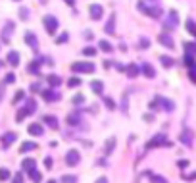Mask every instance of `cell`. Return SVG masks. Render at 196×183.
Listing matches in <instances>:
<instances>
[{"label": "cell", "instance_id": "cell-49", "mask_svg": "<svg viewBox=\"0 0 196 183\" xmlns=\"http://www.w3.org/2000/svg\"><path fill=\"white\" fill-rule=\"evenodd\" d=\"M62 183H75V177H71V176H64V177H62Z\"/></svg>", "mask_w": 196, "mask_h": 183}, {"label": "cell", "instance_id": "cell-45", "mask_svg": "<svg viewBox=\"0 0 196 183\" xmlns=\"http://www.w3.org/2000/svg\"><path fill=\"white\" fill-rule=\"evenodd\" d=\"M184 48H187L190 54H194V52H196V44H192V42H184Z\"/></svg>", "mask_w": 196, "mask_h": 183}, {"label": "cell", "instance_id": "cell-21", "mask_svg": "<svg viewBox=\"0 0 196 183\" xmlns=\"http://www.w3.org/2000/svg\"><path fill=\"white\" fill-rule=\"evenodd\" d=\"M67 123H69V125H79V123H81V112L69 114V116H67Z\"/></svg>", "mask_w": 196, "mask_h": 183}, {"label": "cell", "instance_id": "cell-57", "mask_svg": "<svg viewBox=\"0 0 196 183\" xmlns=\"http://www.w3.org/2000/svg\"><path fill=\"white\" fill-rule=\"evenodd\" d=\"M65 2H67L69 6H73V0H65Z\"/></svg>", "mask_w": 196, "mask_h": 183}, {"label": "cell", "instance_id": "cell-55", "mask_svg": "<svg viewBox=\"0 0 196 183\" xmlns=\"http://www.w3.org/2000/svg\"><path fill=\"white\" fill-rule=\"evenodd\" d=\"M4 85H6L4 81H2V83H0V100H2V96H4Z\"/></svg>", "mask_w": 196, "mask_h": 183}, {"label": "cell", "instance_id": "cell-23", "mask_svg": "<svg viewBox=\"0 0 196 183\" xmlns=\"http://www.w3.org/2000/svg\"><path fill=\"white\" fill-rule=\"evenodd\" d=\"M113 148H115V139H113V137H110L108 143H106V148H104V156H110Z\"/></svg>", "mask_w": 196, "mask_h": 183}, {"label": "cell", "instance_id": "cell-5", "mask_svg": "<svg viewBox=\"0 0 196 183\" xmlns=\"http://www.w3.org/2000/svg\"><path fill=\"white\" fill-rule=\"evenodd\" d=\"M79 160H81L79 151H75V148L67 151V154H65V164H67V166H77V164H79Z\"/></svg>", "mask_w": 196, "mask_h": 183}, {"label": "cell", "instance_id": "cell-43", "mask_svg": "<svg viewBox=\"0 0 196 183\" xmlns=\"http://www.w3.org/2000/svg\"><path fill=\"white\" fill-rule=\"evenodd\" d=\"M14 81H16V75H14V73H8V75L4 77V83H6V85H10V83H14Z\"/></svg>", "mask_w": 196, "mask_h": 183}, {"label": "cell", "instance_id": "cell-41", "mask_svg": "<svg viewBox=\"0 0 196 183\" xmlns=\"http://www.w3.org/2000/svg\"><path fill=\"white\" fill-rule=\"evenodd\" d=\"M104 104H106V106H108L110 110H113V108H115V102H113V100H112L110 96H104Z\"/></svg>", "mask_w": 196, "mask_h": 183}, {"label": "cell", "instance_id": "cell-14", "mask_svg": "<svg viewBox=\"0 0 196 183\" xmlns=\"http://www.w3.org/2000/svg\"><path fill=\"white\" fill-rule=\"evenodd\" d=\"M158 41H160L161 44H164V47H167L169 50H171L173 47H175V44H173V39H171V35H167V33H161V35L158 37Z\"/></svg>", "mask_w": 196, "mask_h": 183}, {"label": "cell", "instance_id": "cell-1", "mask_svg": "<svg viewBox=\"0 0 196 183\" xmlns=\"http://www.w3.org/2000/svg\"><path fill=\"white\" fill-rule=\"evenodd\" d=\"M138 10H141V12L144 14V16H148V17H152V19H160L161 17V8L160 6H152V4H146L144 0H141V2H138Z\"/></svg>", "mask_w": 196, "mask_h": 183}, {"label": "cell", "instance_id": "cell-29", "mask_svg": "<svg viewBox=\"0 0 196 183\" xmlns=\"http://www.w3.org/2000/svg\"><path fill=\"white\" fill-rule=\"evenodd\" d=\"M184 29H187V31L190 33V35H194V37H196V23H194L192 19H187V23H184Z\"/></svg>", "mask_w": 196, "mask_h": 183}, {"label": "cell", "instance_id": "cell-2", "mask_svg": "<svg viewBox=\"0 0 196 183\" xmlns=\"http://www.w3.org/2000/svg\"><path fill=\"white\" fill-rule=\"evenodd\" d=\"M173 143H169V139L164 135V133H160V135H154L152 139H150L146 143V148L150 151V148H158V146H171Z\"/></svg>", "mask_w": 196, "mask_h": 183}, {"label": "cell", "instance_id": "cell-47", "mask_svg": "<svg viewBox=\"0 0 196 183\" xmlns=\"http://www.w3.org/2000/svg\"><path fill=\"white\" fill-rule=\"evenodd\" d=\"M67 39H69V37H67V33H62V37H60V39H56V42H58V44H64V42H67Z\"/></svg>", "mask_w": 196, "mask_h": 183}, {"label": "cell", "instance_id": "cell-50", "mask_svg": "<svg viewBox=\"0 0 196 183\" xmlns=\"http://www.w3.org/2000/svg\"><path fill=\"white\" fill-rule=\"evenodd\" d=\"M44 166L48 168V170L52 168V158H50V156H48V158H44Z\"/></svg>", "mask_w": 196, "mask_h": 183}, {"label": "cell", "instance_id": "cell-28", "mask_svg": "<svg viewBox=\"0 0 196 183\" xmlns=\"http://www.w3.org/2000/svg\"><path fill=\"white\" fill-rule=\"evenodd\" d=\"M21 168L27 170V171L35 170V160H33V158H25V160H23V164H21Z\"/></svg>", "mask_w": 196, "mask_h": 183}, {"label": "cell", "instance_id": "cell-10", "mask_svg": "<svg viewBox=\"0 0 196 183\" xmlns=\"http://www.w3.org/2000/svg\"><path fill=\"white\" fill-rule=\"evenodd\" d=\"M14 21H6L4 23V27H2V41H10V37H12V33H14Z\"/></svg>", "mask_w": 196, "mask_h": 183}, {"label": "cell", "instance_id": "cell-59", "mask_svg": "<svg viewBox=\"0 0 196 183\" xmlns=\"http://www.w3.org/2000/svg\"><path fill=\"white\" fill-rule=\"evenodd\" d=\"M158 2V0H150V4H156Z\"/></svg>", "mask_w": 196, "mask_h": 183}, {"label": "cell", "instance_id": "cell-36", "mask_svg": "<svg viewBox=\"0 0 196 183\" xmlns=\"http://www.w3.org/2000/svg\"><path fill=\"white\" fill-rule=\"evenodd\" d=\"M6 179H10V170L0 168V181H6Z\"/></svg>", "mask_w": 196, "mask_h": 183}, {"label": "cell", "instance_id": "cell-6", "mask_svg": "<svg viewBox=\"0 0 196 183\" xmlns=\"http://www.w3.org/2000/svg\"><path fill=\"white\" fill-rule=\"evenodd\" d=\"M177 23H179V14L175 12V10H171V12L167 14V21L164 23V27L165 29H173V27H177Z\"/></svg>", "mask_w": 196, "mask_h": 183}, {"label": "cell", "instance_id": "cell-33", "mask_svg": "<svg viewBox=\"0 0 196 183\" xmlns=\"http://www.w3.org/2000/svg\"><path fill=\"white\" fill-rule=\"evenodd\" d=\"M25 108H27L29 114H33L35 110H37V102H35L33 98H29V100H27V104H25Z\"/></svg>", "mask_w": 196, "mask_h": 183}, {"label": "cell", "instance_id": "cell-54", "mask_svg": "<svg viewBox=\"0 0 196 183\" xmlns=\"http://www.w3.org/2000/svg\"><path fill=\"white\" fill-rule=\"evenodd\" d=\"M115 67H117V72H125L127 70V66H123V64H115Z\"/></svg>", "mask_w": 196, "mask_h": 183}, {"label": "cell", "instance_id": "cell-39", "mask_svg": "<svg viewBox=\"0 0 196 183\" xmlns=\"http://www.w3.org/2000/svg\"><path fill=\"white\" fill-rule=\"evenodd\" d=\"M19 17H21L23 21H27V17H29V10H27V8H19Z\"/></svg>", "mask_w": 196, "mask_h": 183}, {"label": "cell", "instance_id": "cell-46", "mask_svg": "<svg viewBox=\"0 0 196 183\" xmlns=\"http://www.w3.org/2000/svg\"><path fill=\"white\" fill-rule=\"evenodd\" d=\"M23 98H25V93H23V91H17L16 96H14V102H19V100H23Z\"/></svg>", "mask_w": 196, "mask_h": 183}, {"label": "cell", "instance_id": "cell-32", "mask_svg": "<svg viewBox=\"0 0 196 183\" xmlns=\"http://www.w3.org/2000/svg\"><path fill=\"white\" fill-rule=\"evenodd\" d=\"M25 116H29V112H27V108H21L17 114H16V121H23L25 120Z\"/></svg>", "mask_w": 196, "mask_h": 183}, {"label": "cell", "instance_id": "cell-26", "mask_svg": "<svg viewBox=\"0 0 196 183\" xmlns=\"http://www.w3.org/2000/svg\"><path fill=\"white\" fill-rule=\"evenodd\" d=\"M35 148H37V145L31 143V141H27V143H23L19 146V152H29V151H35Z\"/></svg>", "mask_w": 196, "mask_h": 183}, {"label": "cell", "instance_id": "cell-53", "mask_svg": "<svg viewBox=\"0 0 196 183\" xmlns=\"http://www.w3.org/2000/svg\"><path fill=\"white\" fill-rule=\"evenodd\" d=\"M194 177H196V171H192V174H184V179H187V181H190Z\"/></svg>", "mask_w": 196, "mask_h": 183}, {"label": "cell", "instance_id": "cell-51", "mask_svg": "<svg viewBox=\"0 0 196 183\" xmlns=\"http://www.w3.org/2000/svg\"><path fill=\"white\" fill-rule=\"evenodd\" d=\"M177 166H179V168H187V166H189V160H179Z\"/></svg>", "mask_w": 196, "mask_h": 183}, {"label": "cell", "instance_id": "cell-27", "mask_svg": "<svg viewBox=\"0 0 196 183\" xmlns=\"http://www.w3.org/2000/svg\"><path fill=\"white\" fill-rule=\"evenodd\" d=\"M160 62L164 64L165 67H171V66H175V60H173L171 56H165V54H164V56H160Z\"/></svg>", "mask_w": 196, "mask_h": 183}, {"label": "cell", "instance_id": "cell-8", "mask_svg": "<svg viewBox=\"0 0 196 183\" xmlns=\"http://www.w3.org/2000/svg\"><path fill=\"white\" fill-rule=\"evenodd\" d=\"M179 141H181L183 145H187V146H190V145H192V129H189V127H184V129L181 131V135H179Z\"/></svg>", "mask_w": 196, "mask_h": 183}, {"label": "cell", "instance_id": "cell-38", "mask_svg": "<svg viewBox=\"0 0 196 183\" xmlns=\"http://www.w3.org/2000/svg\"><path fill=\"white\" fill-rule=\"evenodd\" d=\"M189 77H190V81H192V83H196V66L189 67Z\"/></svg>", "mask_w": 196, "mask_h": 183}, {"label": "cell", "instance_id": "cell-13", "mask_svg": "<svg viewBox=\"0 0 196 183\" xmlns=\"http://www.w3.org/2000/svg\"><path fill=\"white\" fill-rule=\"evenodd\" d=\"M125 73L129 75L131 79H135L138 73H141V66H136V64H127V70H125Z\"/></svg>", "mask_w": 196, "mask_h": 183}, {"label": "cell", "instance_id": "cell-22", "mask_svg": "<svg viewBox=\"0 0 196 183\" xmlns=\"http://www.w3.org/2000/svg\"><path fill=\"white\" fill-rule=\"evenodd\" d=\"M46 81H48V85H50V87H60L62 79H60V75L52 73V75H48V77H46Z\"/></svg>", "mask_w": 196, "mask_h": 183}, {"label": "cell", "instance_id": "cell-52", "mask_svg": "<svg viewBox=\"0 0 196 183\" xmlns=\"http://www.w3.org/2000/svg\"><path fill=\"white\" fill-rule=\"evenodd\" d=\"M12 183H23V176H21V174H17V176L14 177V181H12Z\"/></svg>", "mask_w": 196, "mask_h": 183}, {"label": "cell", "instance_id": "cell-7", "mask_svg": "<svg viewBox=\"0 0 196 183\" xmlns=\"http://www.w3.org/2000/svg\"><path fill=\"white\" fill-rule=\"evenodd\" d=\"M88 14H90V19H100L102 14H104V8L100 4H90L88 6Z\"/></svg>", "mask_w": 196, "mask_h": 183}, {"label": "cell", "instance_id": "cell-31", "mask_svg": "<svg viewBox=\"0 0 196 183\" xmlns=\"http://www.w3.org/2000/svg\"><path fill=\"white\" fill-rule=\"evenodd\" d=\"M146 176H148V179H152L154 183H165V179H164V177H160V176H156L154 171H146Z\"/></svg>", "mask_w": 196, "mask_h": 183}, {"label": "cell", "instance_id": "cell-4", "mask_svg": "<svg viewBox=\"0 0 196 183\" xmlns=\"http://www.w3.org/2000/svg\"><path fill=\"white\" fill-rule=\"evenodd\" d=\"M42 23H44L46 33H48V35H54V33L58 31L60 21H58V17H54V16H44V17H42Z\"/></svg>", "mask_w": 196, "mask_h": 183}, {"label": "cell", "instance_id": "cell-37", "mask_svg": "<svg viewBox=\"0 0 196 183\" xmlns=\"http://www.w3.org/2000/svg\"><path fill=\"white\" fill-rule=\"evenodd\" d=\"M184 64H187V67H192V66H196V62H194V58L190 56V52L184 56Z\"/></svg>", "mask_w": 196, "mask_h": 183}, {"label": "cell", "instance_id": "cell-18", "mask_svg": "<svg viewBox=\"0 0 196 183\" xmlns=\"http://www.w3.org/2000/svg\"><path fill=\"white\" fill-rule=\"evenodd\" d=\"M8 64L14 66V67L19 66V54H17L16 50H10V52H8Z\"/></svg>", "mask_w": 196, "mask_h": 183}, {"label": "cell", "instance_id": "cell-19", "mask_svg": "<svg viewBox=\"0 0 196 183\" xmlns=\"http://www.w3.org/2000/svg\"><path fill=\"white\" fill-rule=\"evenodd\" d=\"M141 72H142V73H144V75H146L148 79L156 75V70H154V67L150 66V64H142V66H141Z\"/></svg>", "mask_w": 196, "mask_h": 183}, {"label": "cell", "instance_id": "cell-40", "mask_svg": "<svg viewBox=\"0 0 196 183\" xmlns=\"http://www.w3.org/2000/svg\"><path fill=\"white\" fill-rule=\"evenodd\" d=\"M29 73H39V62H31L29 64Z\"/></svg>", "mask_w": 196, "mask_h": 183}, {"label": "cell", "instance_id": "cell-58", "mask_svg": "<svg viewBox=\"0 0 196 183\" xmlns=\"http://www.w3.org/2000/svg\"><path fill=\"white\" fill-rule=\"evenodd\" d=\"M46 183H58V181L56 179H50V181H46Z\"/></svg>", "mask_w": 196, "mask_h": 183}, {"label": "cell", "instance_id": "cell-42", "mask_svg": "<svg viewBox=\"0 0 196 183\" xmlns=\"http://www.w3.org/2000/svg\"><path fill=\"white\" fill-rule=\"evenodd\" d=\"M83 54H85V56H94V54H96V48L87 47V48H83Z\"/></svg>", "mask_w": 196, "mask_h": 183}, {"label": "cell", "instance_id": "cell-9", "mask_svg": "<svg viewBox=\"0 0 196 183\" xmlns=\"http://www.w3.org/2000/svg\"><path fill=\"white\" fill-rule=\"evenodd\" d=\"M104 33L106 35H115V14H110L106 25H104Z\"/></svg>", "mask_w": 196, "mask_h": 183}, {"label": "cell", "instance_id": "cell-11", "mask_svg": "<svg viewBox=\"0 0 196 183\" xmlns=\"http://www.w3.org/2000/svg\"><path fill=\"white\" fill-rule=\"evenodd\" d=\"M25 42L29 44L33 50H39V41H37V35H35V33H31V31L25 33Z\"/></svg>", "mask_w": 196, "mask_h": 183}, {"label": "cell", "instance_id": "cell-56", "mask_svg": "<svg viewBox=\"0 0 196 183\" xmlns=\"http://www.w3.org/2000/svg\"><path fill=\"white\" fill-rule=\"evenodd\" d=\"M96 183H108V179H106V177H98Z\"/></svg>", "mask_w": 196, "mask_h": 183}, {"label": "cell", "instance_id": "cell-44", "mask_svg": "<svg viewBox=\"0 0 196 183\" xmlns=\"http://www.w3.org/2000/svg\"><path fill=\"white\" fill-rule=\"evenodd\" d=\"M83 102H85V96L83 95H75L73 96V104H83Z\"/></svg>", "mask_w": 196, "mask_h": 183}, {"label": "cell", "instance_id": "cell-3", "mask_svg": "<svg viewBox=\"0 0 196 183\" xmlns=\"http://www.w3.org/2000/svg\"><path fill=\"white\" fill-rule=\"evenodd\" d=\"M96 67L92 62H73L71 64V72L73 73H92Z\"/></svg>", "mask_w": 196, "mask_h": 183}, {"label": "cell", "instance_id": "cell-48", "mask_svg": "<svg viewBox=\"0 0 196 183\" xmlns=\"http://www.w3.org/2000/svg\"><path fill=\"white\" fill-rule=\"evenodd\" d=\"M138 44H141V48H148V47H150V41H148L146 37H142V39H141V42H138Z\"/></svg>", "mask_w": 196, "mask_h": 183}, {"label": "cell", "instance_id": "cell-12", "mask_svg": "<svg viewBox=\"0 0 196 183\" xmlns=\"http://www.w3.org/2000/svg\"><path fill=\"white\" fill-rule=\"evenodd\" d=\"M27 131H29L33 137H41V135L44 133V127H42L41 123H31L29 127H27Z\"/></svg>", "mask_w": 196, "mask_h": 183}, {"label": "cell", "instance_id": "cell-30", "mask_svg": "<svg viewBox=\"0 0 196 183\" xmlns=\"http://www.w3.org/2000/svg\"><path fill=\"white\" fill-rule=\"evenodd\" d=\"M121 112L125 114V116L129 114V96H127V95L121 98Z\"/></svg>", "mask_w": 196, "mask_h": 183}, {"label": "cell", "instance_id": "cell-24", "mask_svg": "<svg viewBox=\"0 0 196 183\" xmlns=\"http://www.w3.org/2000/svg\"><path fill=\"white\" fill-rule=\"evenodd\" d=\"M98 48H100V50H104V52H106V54L113 52V47H112V44H110L108 41H104V39H102V41L98 42Z\"/></svg>", "mask_w": 196, "mask_h": 183}, {"label": "cell", "instance_id": "cell-16", "mask_svg": "<svg viewBox=\"0 0 196 183\" xmlns=\"http://www.w3.org/2000/svg\"><path fill=\"white\" fill-rule=\"evenodd\" d=\"M160 106L164 108L165 112H173V110H175V104H173V100H169V98H161V96H160Z\"/></svg>", "mask_w": 196, "mask_h": 183}, {"label": "cell", "instance_id": "cell-34", "mask_svg": "<svg viewBox=\"0 0 196 183\" xmlns=\"http://www.w3.org/2000/svg\"><path fill=\"white\" fill-rule=\"evenodd\" d=\"M29 176H31V179H33L35 183H41V179H42V176L39 174L37 170H31V171H29Z\"/></svg>", "mask_w": 196, "mask_h": 183}, {"label": "cell", "instance_id": "cell-35", "mask_svg": "<svg viewBox=\"0 0 196 183\" xmlns=\"http://www.w3.org/2000/svg\"><path fill=\"white\" fill-rule=\"evenodd\" d=\"M67 85H69V87H71V89H73V87H79V85H81V79L73 75V77H69V81H67Z\"/></svg>", "mask_w": 196, "mask_h": 183}, {"label": "cell", "instance_id": "cell-15", "mask_svg": "<svg viewBox=\"0 0 196 183\" xmlns=\"http://www.w3.org/2000/svg\"><path fill=\"white\" fill-rule=\"evenodd\" d=\"M42 98L46 102H56V100H60V95L54 93V91H42Z\"/></svg>", "mask_w": 196, "mask_h": 183}, {"label": "cell", "instance_id": "cell-20", "mask_svg": "<svg viewBox=\"0 0 196 183\" xmlns=\"http://www.w3.org/2000/svg\"><path fill=\"white\" fill-rule=\"evenodd\" d=\"M14 141H16V133H12V131H8V133L2 137V145H4V148H8Z\"/></svg>", "mask_w": 196, "mask_h": 183}, {"label": "cell", "instance_id": "cell-25", "mask_svg": "<svg viewBox=\"0 0 196 183\" xmlns=\"http://www.w3.org/2000/svg\"><path fill=\"white\" fill-rule=\"evenodd\" d=\"M90 89L94 91L96 95H102V91H104V83H102V81H98V79H96V81H92V83H90Z\"/></svg>", "mask_w": 196, "mask_h": 183}, {"label": "cell", "instance_id": "cell-17", "mask_svg": "<svg viewBox=\"0 0 196 183\" xmlns=\"http://www.w3.org/2000/svg\"><path fill=\"white\" fill-rule=\"evenodd\" d=\"M42 121L48 125V127H52V129H58V127H60V121H58V118H54V116H44Z\"/></svg>", "mask_w": 196, "mask_h": 183}]
</instances>
